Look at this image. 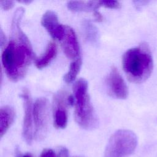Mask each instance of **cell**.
<instances>
[{"label": "cell", "instance_id": "1", "mask_svg": "<svg viewBox=\"0 0 157 157\" xmlns=\"http://www.w3.org/2000/svg\"><path fill=\"white\" fill-rule=\"evenodd\" d=\"M24 13L23 7H18L14 12L11 23L10 40L1 55L5 72L9 78L13 82L25 76L33 58L29 40L20 28Z\"/></svg>", "mask_w": 157, "mask_h": 157}, {"label": "cell", "instance_id": "2", "mask_svg": "<svg viewBox=\"0 0 157 157\" xmlns=\"http://www.w3.org/2000/svg\"><path fill=\"white\" fill-rule=\"evenodd\" d=\"M123 68L128 79L134 83H142L151 75L153 61L150 50L144 43L128 50L122 59Z\"/></svg>", "mask_w": 157, "mask_h": 157}, {"label": "cell", "instance_id": "3", "mask_svg": "<svg viewBox=\"0 0 157 157\" xmlns=\"http://www.w3.org/2000/svg\"><path fill=\"white\" fill-rule=\"evenodd\" d=\"M75 119L83 129L90 130L98 125L97 117L88 93V83L84 78L78 79L74 84Z\"/></svg>", "mask_w": 157, "mask_h": 157}, {"label": "cell", "instance_id": "4", "mask_svg": "<svg viewBox=\"0 0 157 157\" xmlns=\"http://www.w3.org/2000/svg\"><path fill=\"white\" fill-rule=\"evenodd\" d=\"M137 145L136 134L128 129L115 132L109 140L104 157H127L132 154Z\"/></svg>", "mask_w": 157, "mask_h": 157}, {"label": "cell", "instance_id": "5", "mask_svg": "<svg viewBox=\"0 0 157 157\" xmlns=\"http://www.w3.org/2000/svg\"><path fill=\"white\" fill-rule=\"evenodd\" d=\"M34 140H40L45 137L49 125V104L45 98H38L33 105Z\"/></svg>", "mask_w": 157, "mask_h": 157}, {"label": "cell", "instance_id": "6", "mask_svg": "<svg viewBox=\"0 0 157 157\" xmlns=\"http://www.w3.org/2000/svg\"><path fill=\"white\" fill-rule=\"evenodd\" d=\"M23 101L24 118L23 123V136L25 141L31 144L34 140V126H33V107L29 91L24 89L20 94Z\"/></svg>", "mask_w": 157, "mask_h": 157}, {"label": "cell", "instance_id": "7", "mask_svg": "<svg viewBox=\"0 0 157 157\" xmlns=\"http://www.w3.org/2000/svg\"><path fill=\"white\" fill-rule=\"evenodd\" d=\"M109 93L117 99H126L128 95L126 84L115 67H112L106 78Z\"/></svg>", "mask_w": 157, "mask_h": 157}, {"label": "cell", "instance_id": "8", "mask_svg": "<svg viewBox=\"0 0 157 157\" xmlns=\"http://www.w3.org/2000/svg\"><path fill=\"white\" fill-rule=\"evenodd\" d=\"M67 96L63 90L58 91L53 98V120L56 128H65L67 123V112L66 105Z\"/></svg>", "mask_w": 157, "mask_h": 157}, {"label": "cell", "instance_id": "9", "mask_svg": "<svg viewBox=\"0 0 157 157\" xmlns=\"http://www.w3.org/2000/svg\"><path fill=\"white\" fill-rule=\"evenodd\" d=\"M41 23L53 38L61 40L65 33L66 26L59 23L57 14L54 11H46L42 17Z\"/></svg>", "mask_w": 157, "mask_h": 157}, {"label": "cell", "instance_id": "10", "mask_svg": "<svg viewBox=\"0 0 157 157\" xmlns=\"http://www.w3.org/2000/svg\"><path fill=\"white\" fill-rule=\"evenodd\" d=\"M61 45L67 58L75 59L80 57L77 38L74 31L70 26H66L65 33L61 39Z\"/></svg>", "mask_w": 157, "mask_h": 157}, {"label": "cell", "instance_id": "11", "mask_svg": "<svg viewBox=\"0 0 157 157\" xmlns=\"http://www.w3.org/2000/svg\"><path fill=\"white\" fill-rule=\"evenodd\" d=\"M15 118V111L10 105H4L0 111V136L2 137L12 124Z\"/></svg>", "mask_w": 157, "mask_h": 157}, {"label": "cell", "instance_id": "12", "mask_svg": "<svg viewBox=\"0 0 157 157\" xmlns=\"http://www.w3.org/2000/svg\"><path fill=\"white\" fill-rule=\"evenodd\" d=\"M57 53V47L55 43L50 42L45 49L44 54L37 58L35 61V64L38 69H42L46 67L50 61L55 57Z\"/></svg>", "mask_w": 157, "mask_h": 157}, {"label": "cell", "instance_id": "13", "mask_svg": "<svg viewBox=\"0 0 157 157\" xmlns=\"http://www.w3.org/2000/svg\"><path fill=\"white\" fill-rule=\"evenodd\" d=\"M67 6L71 10L75 12L95 11L99 6H101V4L99 1H70L67 2Z\"/></svg>", "mask_w": 157, "mask_h": 157}, {"label": "cell", "instance_id": "14", "mask_svg": "<svg viewBox=\"0 0 157 157\" xmlns=\"http://www.w3.org/2000/svg\"><path fill=\"white\" fill-rule=\"evenodd\" d=\"M82 65V59L80 57L74 59L70 64L68 72L64 75V80L69 83L74 81L76 78Z\"/></svg>", "mask_w": 157, "mask_h": 157}, {"label": "cell", "instance_id": "15", "mask_svg": "<svg viewBox=\"0 0 157 157\" xmlns=\"http://www.w3.org/2000/svg\"><path fill=\"white\" fill-rule=\"evenodd\" d=\"M83 31L86 39L91 43H96L98 39V31L91 21L85 20L83 23Z\"/></svg>", "mask_w": 157, "mask_h": 157}, {"label": "cell", "instance_id": "16", "mask_svg": "<svg viewBox=\"0 0 157 157\" xmlns=\"http://www.w3.org/2000/svg\"><path fill=\"white\" fill-rule=\"evenodd\" d=\"M101 6L110 9H118L121 4L118 1H99Z\"/></svg>", "mask_w": 157, "mask_h": 157}, {"label": "cell", "instance_id": "17", "mask_svg": "<svg viewBox=\"0 0 157 157\" xmlns=\"http://www.w3.org/2000/svg\"><path fill=\"white\" fill-rule=\"evenodd\" d=\"M40 157H58L56 153L50 148H45L42 151Z\"/></svg>", "mask_w": 157, "mask_h": 157}, {"label": "cell", "instance_id": "18", "mask_svg": "<svg viewBox=\"0 0 157 157\" xmlns=\"http://www.w3.org/2000/svg\"><path fill=\"white\" fill-rule=\"evenodd\" d=\"M0 4H1V7L4 10H9L13 6L14 2L13 1H10H10H1Z\"/></svg>", "mask_w": 157, "mask_h": 157}, {"label": "cell", "instance_id": "19", "mask_svg": "<svg viewBox=\"0 0 157 157\" xmlns=\"http://www.w3.org/2000/svg\"><path fill=\"white\" fill-rule=\"evenodd\" d=\"M68 156V151L67 150L63 147H61L59 148L57 156L58 157H67Z\"/></svg>", "mask_w": 157, "mask_h": 157}, {"label": "cell", "instance_id": "20", "mask_svg": "<svg viewBox=\"0 0 157 157\" xmlns=\"http://www.w3.org/2000/svg\"><path fill=\"white\" fill-rule=\"evenodd\" d=\"M94 16L96 21H102L103 20V17H102V14L97 10L94 11Z\"/></svg>", "mask_w": 157, "mask_h": 157}, {"label": "cell", "instance_id": "21", "mask_svg": "<svg viewBox=\"0 0 157 157\" xmlns=\"http://www.w3.org/2000/svg\"><path fill=\"white\" fill-rule=\"evenodd\" d=\"M6 42L5 37H4V34L2 30H1V33H0V42H1V46L2 47L3 45H4V43Z\"/></svg>", "mask_w": 157, "mask_h": 157}, {"label": "cell", "instance_id": "22", "mask_svg": "<svg viewBox=\"0 0 157 157\" xmlns=\"http://www.w3.org/2000/svg\"><path fill=\"white\" fill-rule=\"evenodd\" d=\"M18 157H33V156L29 153H26L23 155H20Z\"/></svg>", "mask_w": 157, "mask_h": 157}, {"label": "cell", "instance_id": "23", "mask_svg": "<svg viewBox=\"0 0 157 157\" xmlns=\"http://www.w3.org/2000/svg\"><path fill=\"white\" fill-rule=\"evenodd\" d=\"M19 2L24 3V4H29V3L31 2V1H20Z\"/></svg>", "mask_w": 157, "mask_h": 157}, {"label": "cell", "instance_id": "24", "mask_svg": "<svg viewBox=\"0 0 157 157\" xmlns=\"http://www.w3.org/2000/svg\"><path fill=\"white\" fill-rule=\"evenodd\" d=\"M74 157H84V156H74Z\"/></svg>", "mask_w": 157, "mask_h": 157}]
</instances>
